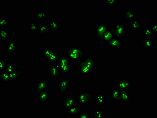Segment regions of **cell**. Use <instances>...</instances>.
<instances>
[{
  "label": "cell",
  "mask_w": 157,
  "mask_h": 118,
  "mask_svg": "<svg viewBox=\"0 0 157 118\" xmlns=\"http://www.w3.org/2000/svg\"><path fill=\"white\" fill-rule=\"evenodd\" d=\"M113 38L111 29L107 28L104 34L100 38V41L104 44H107L110 40Z\"/></svg>",
  "instance_id": "23"
},
{
  "label": "cell",
  "mask_w": 157,
  "mask_h": 118,
  "mask_svg": "<svg viewBox=\"0 0 157 118\" xmlns=\"http://www.w3.org/2000/svg\"><path fill=\"white\" fill-rule=\"evenodd\" d=\"M107 23L103 22L99 23L95 29L94 35L95 38L100 41V38L107 29Z\"/></svg>",
  "instance_id": "13"
},
{
  "label": "cell",
  "mask_w": 157,
  "mask_h": 118,
  "mask_svg": "<svg viewBox=\"0 0 157 118\" xmlns=\"http://www.w3.org/2000/svg\"><path fill=\"white\" fill-rule=\"evenodd\" d=\"M105 95L101 92H98L95 97V106L100 108L104 105Z\"/></svg>",
  "instance_id": "20"
},
{
  "label": "cell",
  "mask_w": 157,
  "mask_h": 118,
  "mask_svg": "<svg viewBox=\"0 0 157 118\" xmlns=\"http://www.w3.org/2000/svg\"><path fill=\"white\" fill-rule=\"evenodd\" d=\"M65 54L68 56L70 60L75 61H79L85 57L84 49L81 47L70 46L65 49Z\"/></svg>",
  "instance_id": "3"
},
{
  "label": "cell",
  "mask_w": 157,
  "mask_h": 118,
  "mask_svg": "<svg viewBox=\"0 0 157 118\" xmlns=\"http://www.w3.org/2000/svg\"><path fill=\"white\" fill-rule=\"evenodd\" d=\"M120 98L121 102L126 104L130 101L131 96L129 90H120Z\"/></svg>",
  "instance_id": "25"
},
{
  "label": "cell",
  "mask_w": 157,
  "mask_h": 118,
  "mask_svg": "<svg viewBox=\"0 0 157 118\" xmlns=\"http://www.w3.org/2000/svg\"><path fill=\"white\" fill-rule=\"evenodd\" d=\"M40 24L37 22H31L27 25L29 31H38Z\"/></svg>",
  "instance_id": "29"
},
{
  "label": "cell",
  "mask_w": 157,
  "mask_h": 118,
  "mask_svg": "<svg viewBox=\"0 0 157 118\" xmlns=\"http://www.w3.org/2000/svg\"><path fill=\"white\" fill-rule=\"evenodd\" d=\"M82 106L78 103H76L67 109V115L70 116H75L79 115L82 111Z\"/></svg>",
  "instance_id": "14"
},
{
  "label": "cell",
  "mask_w": 157,
  "mask_h": 118,
  "mask_svg": "<svg viewBox=\"0 0 157 118\" xmlns=\"http://www.w3.org/2000/svg\"><path fill=\"white\" fill-rule=\"evenodd\" d=\"M10 26V20L8 18L2 17L0 18V27L5 28Z\"/></svg>",
  "instance_id": "31"
},
{
  "label": "cell",
  "mask_w": 157,
  "mask_h": 118,
  "mask_svg": "<svg viewBox=\"0 0 157 118\" xmlns=\"http://www.w3.org/2000/svg\"><path fill=\"white\" fill-rule=\"evenodd\" d=\"M17 45L14 39L9 41L6 48V54L9 58H11L16 53Z\"/></svg>",
  "instance_id": "12"
},
{
  "label": "cell",
  "mask_w": 157,
  "mask_h": 118,
  "mask_svg": "<svg viewBox=\"0 0 157 118\" xmlns=\"http://www.w3.org/2000/svg\"><path fill=\"white\" fill-rule=\"evenodd\" d=\"M49 17V14L47 12L42 11H40L35 13V17L36 19L42 20H47Z\"/></svg>",
  "instance_id": "28"
},
{
  "label": "cell",
  "mask_w": 157,
  "mask_h": 118,
  "mask_svg": "<svg viewBox=\"0 0 157 118\" xmlns=\"http://www.w3.org/2000/svg\"><path fill=\"white\" fill-rule=\"evenodd\" d=\"M48 75L54 81H57L60 71L55 64H48Z\"/></svg>",
  "instance_id": "11"
},
{
  "label": "cell",
  "mask_w": 157,
  "mask_h": 118,
  "mask_svg": "<svg viewBox=\"0 0 157 118\" xmlns=\"http://www.w3.org/2000/svg\"><path fill=\"white\" fill-rule=\"evenodd\" d=\"M0 74H1V81L2 83H9L13 81L11 79L10 74L8 72L3 71V72H0Z\"/></svg>",
  "instance_id": "27"
},
{
  "label": "cell",
  "mask_w": 157,
  "mask_h": 118,
  "mask_svg": "<svg viewBox=\"0 0 157 118\" xmlns=\"http://www.w3.org/2000/svg\"><path fill=\"white\" fill-rule=\"evenodd\" d=\"M136 13L132 9H127L124 12L123 18L126 23H130L132 20L136 19Z\"/></svg>",
  "instance_id": "19"
},
{
  "label": "cell",
  "mask_w": 157,
  "mask_h": 118,
  "mask_svg": "<svg viewBox=\"0 0 157 118\" xmlns=\"http://www.w3.org/2000/svg\"><path fill=\"white\" fill-rule=\"evenodd\" d=\"M49 22H46L40 24L38 33L41 36H46L49 34Z\"/></svg>",
  "instance_id": "21"
},
{
  "label": "cell",
  "mask_w": 157,
  "mask_h": 118,
  "mask_svg": "<svg viewBox=\"0 0 157 118\" xmlns=\"http://www.w3.org/2000/svg\"><path fill=\"white\" fill-rule=\"evenodd\" d=\"M0 42H1V46L2 47L3 46V45L5 42H3V41L1 40H0Z\"/></svg>",
  "instance_id": "39"
},
{
  "label": "cell",
  "mask_w": 157,
  "mask_h": 118,
  "mask_svg": "<svg viewBox=\"0 0 157 118\" xmlns=\"http://www.w3.org/2000/svg\"><path fill=\"white\" fill-rule=\"evenodd\" d=\"M72 81V79H59L57 83V87L60 95L65 94Z\"/></svg>",
  "instance_id": "7"
},
{
  "label": "cell",
  "mask_w": 157,
  "mask_h": 118,
  "mask_svg": "<svg viewBox=\"0 0 157 118\" xmlns=\"http://www.w3.org/2000/svg\"><path fill=\"white\" fill-rule=\"evenodd\" d=\"M147 28L150 29L154 34H157V23L149 24L148 26H147Z\"/></svg>",
  "instance_id": "38"
},
{
  "label": "cell",
  "mask_w": 157,
  "mask_h": 118,
  "mask_svg": "<svg viewBox=\"0 0 157 118\" xmlns=\"http://www.w3.org/2000/svg\"><path fill=\"white\" fill-rule=\"evenodd\" d=\"M111 30L113 38L121 40L126 34V28L124 24L118 23H116Z\"/></svg>",
  "instance_id": "5"
},
{
  "label": "cell",
  "mask_w": 157,
  "mask_h": 118,
  "mask_svg": "<svg viewBox=\"0 0 157 118\" xmlns=\"http://www.w3.org/2000/svg\"><path fill=\"white\" fill-rule=\"evenodd\" d=\"M96 60L91 56L85 57L78 61L79 74L81 76L90 75L95 68Z\"/></svg>",
  "instance_id": "1"
},
{
  "label": "cell",
  "mask_w": 157,
  "mask_h": 118,
  "mask_svg": "<svg viewBox=\"0 0 157 118\" xmlns=\"http://www.w3.org/2000/svg\"><path fill=\"white\" fill-rule=\"evenodd\" d=\"M77 103L75 97L72 94H64L60 101V106L67 109Z\"/></svg>",
  "instance_id": "6"
},
{
  "label": "cell",
  "mask_w": 157,
  "mask_h": 118,
  "mask_svg": "<svg viewBox=\"0 0 157 118\" xmlns=\"http://www.w3.org/2000/svg\"><path fill=\"white\" fill-rule=\"evenodd\" d=\"M71 60L65 53H60L58 59L54 64L57 67L60 72L70 74L72 71Z\"/></svg>",
  "instance_id": "2"
},
{
  "label": "cell",
  "mask_w": 157,
  "mask_h": 118,
  "mask_svg": "<svg viewBox=\"0 0 157 118\" xmlns=\"http://www.w3.org/2000/svg\"><path fill=\"white\" fill-rule=\"evenodd\" d=\"M139 42L142 47L147 50H151L153 48L155 47L154 41L151 38L140 35L139 38Z\"/></svg>",
  "instance_id": "8"
},
{
  "label": "cell",
  "mask_w": 157,
  "mask_h": 118,
  "mask_svg": "<svg viewBox=\"0 0 157 118\" xmlns=\"http://www.w3.org/2000/svg\"><path fill=\"white\" fill-rule=\"evenodd\" d=\"M117 88L120 90H129L133 87V83L130 79H120L116 85Z\"/></svg>",
  "instance_id": "9"
},
{
  "label": "cell",
  "mask_w": 157,
  "mask_h": 118,
  "mask_svg": "<svg viewBox=\"0 0 157 118\" xmlns=\"http://www.w3.org/2000/svg\"><path fill=\"white\" fill-rule=\"evenodd\" d=\"M93 118H103L104 117V111L101 109L96 110L93 112Z\"/></svg>",
  "instance_id": "33"
},
{
  "label": "cell",
  "mask_w": 157,
  "mask_h": 118,
  "mask_svg": "<svg viewBox=\"0 0 157 118\" xmlns=\"http://www.w3.org/2000/svg\"><path fill=\"white\" fill-rule=\"evenodd\" d=\"M129 23L131 28L134 31H140L143 30L142 21L140 19H135Z\"/></svg>",
  "instance_id": "22"
},
{
  "label": "cell",
  "mask_w": 157,
  "mask_h": 118,
  "mask_svg": "<svg viewBox=\"0 0 157 118\" xmlns=\"http://www.w3.org/2000/svg\"><path fill=\"white\" fill-rule=\"evenodd\" d=\"M53 48H46L43 50L42 53V55L44 59L46 58L52 53Z\"/></svg>",
  "instance_id": "35"
},
{
  "label": "cell",
  "mask_w": 157,
  "mask_h": 118,
  "mask_svg": "<svg viewBox=\"0 0 157 118\" xmlns=\"http://www.w3.org/2000/svg\"><path fill=\"white\" fill-rule=\"evenodd\" d=\"M48 81L47 79H38L36 84L35 96L41 92L48 89Z\"/></svg>",
  "instance_id": "10"
},
{
  "label": "cell",
  "mask_w": 157,
  "mask_h": 118,
  "mask_svg": "<svg viewBox=\"0 0 157 118\" xmlns=\"http://www.w3.org/2000/svg\"><path fill=\"white\" fill-rule=\"evenodd\" d=\"M0 40L5 42L10 40V34L6 28L0 29Z\"/></svg>",
  "instance_id": "24"
},
{
  "label": "cell",
  "mask_w": 157,
  "mask_h": 118,
  "mask_svg": "<svg viewBox=\"0 0 157 118\" xmlns=\"http://www.w3.org/2000/svg\"><path fill=\"white\" fill-rule=\"evenodd\" d=\"M117 1L116 0H104L103 4L104 6L107 8H111L113 7L117 3Z\"/></svg>",
  "instance_id": "34"
},
{
  "label": "cell",
  "mask_w": 157,
  "mask_h": 118,
  "mask_svg": "<svg viewBox=\"0 0 157 118\" xmlns=\"http://www.w3.org/2000/svg\"><path fill=\"white\" fill-rule=\"evenodd\" d=\"M78 117L80 118H90L91 114L88 110L82 111L78 115Z\"/></svg>",
  "instance_id": "37"
},
{
  "label": "cell",
  "mask_w": 157,
  "mask_h": 118,
  "mask_svg": "<svg viewBox=\"0 0 157 118\" xmlns=\"http://www.w3.org/2000/svg\"><path fill=\"white\" fill-rule=\"evenodd\" d=\"M8 63L7 60L5 59H1L0 64V72L5 71Z\"/></svg>",
  "instance_id": "36"
},
{
  "label": "cell",
  "mask_w": 157,
  "mask_h": 118,
  "mask_svg": "<svg viewBox=\"0 0 157 118\" xmlns=\"http://www.w3.org/2000/svg\"><path fill=\"white\" fill-rule=\"evenodd\" d=\"M17 69V68L16 65L12 64V63L9 62L7 65L5 71L9 74H10L12 72H14V71Z\"/></svg>",
  "instance_id": "32"
},
{
  "label": "cell",
  "mask_w": 157,
  "mask_h": 118,
  "mask_svg": "<svg viewBox=\"0 0 157 118\" xmlns=\"http://www.w3.org/2000/svg\"><path fill=\"white\" fill-rule=\"evenodd\" d=\"M75 97L78 103L82 105L90 106L94 100L93 93L89 91L78 92L76 94Z\"/></svg>",
  "instance_id": "4"
},
{
  "label": "cell",
  "mask_w": 157,
  "mask_h": 118,
  "mask_svg": "<svg viewBox=\"0 0 157 118\" xmlns=\"http://www.w3.org/2000/svg\"><path fill=\"white\" fill-rule=\"evenodd\" d=\"M49 31L55 34H59L60 32V25L59 23L54 19L51 18L49 20Z\"/></svg>",
  "instance_id": "15"
},
{
  "label": "cell",
  "mask_w": 157,
  "mask_h": 118,
  "mask_svg": "<svg viewBox=\"0 0 157 118\" xmlns=\"http://www.w3.org/2000/svg\"><path fill=\"white\" fill-rule=\"evenodd\" d=\"M38 99V102L39 104H47L49 98V90H47L38 93L36 96Z\"/></svg>",
  "instance_id": "17"
},
{
  "label": "cell",
  "mask_w": 157,
  "mask_h": 118,
  "mask_svg": "<svg viewBox=\"0 0 157 118\" xmlns=\"http://www.w3.org/2000/svg\"><path fill=\"white\" fill-rule=\"evenodd\" d=\"M59 54V50L53 48L52 53L44 60L48 64H54L58 59Z\"/></svg>",
  "instance_id": "18"
},
{
  "label": "cell",
  "mask_w": 157,
  "mask_h": 118,
  "mask_svg": "<svg viewBox=\"0 0 157 118\" xmlns=\"http://www.w3.org/2000/svg\"><path fill=\"white\" fill-rule=\"evenodd\" d=\"M107 44L111 47L113 48H121L123 47V42L120 40L113 38L111 40L107 42Z\"/></svg>",
  "instance_id": "26"
},
{
  "label": "cell",
  "mask_w": 157,
  "mask_h": 118,
  "mask_svg": "<svg viewBox=\"0 0 157 118\" xmlns=\"http://www.w3.org/2000/svg\"><path fill=\"white\" fill-rule=\"evenodd\" d=\"M22 70L21 69H17L14 71V72H12L10 74L11 79L12 80H15V79H17L20 78L22 74Z\"/></svg>",
  "instance_id": "30"
},
{
  "label": "cell",
  "mask_w": 157,
  "mask_h": 118,
  "mask_svg": "<svg viewBox=\"0 0 157 118\" xmlns=\"http://www.w3.org/2000/svg\"><path fill=\"white\" fill-rule=\"evenodd\" d=\"M109 97L111 101L121 102L120 90H118L116 85L110 90Z\"/></svg>",
  "instance_id": "16"
}]
</instances>
